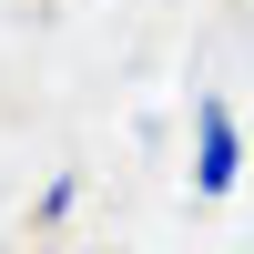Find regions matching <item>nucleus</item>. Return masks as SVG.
Here are the masks:
<instances>
[{
    "mask_svg": "<svg viewBox=\"0 0 254 254\" xmlns=\"http://www.w3.org/2000/svg\"><path fill=\"white\" fill-rule=\"evenodd\" d=\"M203 193H234V112L224 102H203V163H193Z\"/></svg>",
    "mask_w": 254,
    "mask_h": 254,
    "instance_id": "nucleus-1",
    "label": "nucleus"
}]
</instances>
